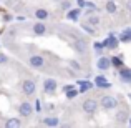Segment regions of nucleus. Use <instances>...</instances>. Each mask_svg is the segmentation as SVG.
<instances>
[{"mask_svg":"<svg viewBox=\"0 0 131 128\" xmlns=\"http://www.w3.org/2000/svg\"><path fill=\"white\" fill-rule=\"evenodd\" d=\"M100 105H101L105 110H115L116 106H118V100H116L113 95H103L101 100H100Z\"/></svg>","mask_w":131,"mask_h":128,"instance_id":"1","label":"nucleus"},{"mask_svg":"<svg viewBox=\"0 0 131 128\" xmlns=\"http://www.w3.org/2000/svg\"><path fill=\"white\" fill-rule=\"evenodd\" d=\"M81 110H83L85 113H88V115H91V113H95L96 110H98V102L93 100V98L85 100V102L81 103Z\"/></svg>","mask_w":131,"mask_h":128,"instance_id":"2","label":"nucleus"},{"mask_svg":"<svg viewBox=\"0 0 131 128\" xmlns=\"http://www.w3.org/2000/svg\"><path fill=\"white\" fill-rule=\"evenodd\" d=\"M22 92L25 93V95H33V93L37 92V85H35V82L32 80V78H27V80H23L22 82Z\"/></svg>","mask_w":131,"mask_h":128,"instance_id":"3","label":"nucleus"},{"mask_svg":"<svg viewBox=\"0 0 131 128\" xmlns=\"http://www.w3.org/2000/svg\"><path fill=\"white\" fill-rule=\"evenodd\" d=\"M73 48L78 52V53H86L88 52V43L85 42L83 38H80V37L75 35L73 37Z\"/></svg>","mask_w":131,"mask_h":128,"instance_id":"4","label":"nucleus"},{"mask_svg":"<svg viewBox=\"0 0 131 128\" xmlns=\"http://www.w3.org/2000/svg\"><path fill=\"white\" fill-rule=\"evenodd\" d=\"M28 65L32 68H43V65H45V58L42 57V55H32V57L28 58Z\"/></svg>","mask_w":131,"mask_h":128,"instance_id":"5","label":"nucleus"},{"mask_svg":"<svg viewBox=\"0 0 131 128\" xmlns=\"http://www.w3.org/2000/svg\"><path fill=\"white\" fill-rule=\"evenodd\" d=\"M43 90L48 95L55 93V90H57V80H55V78H47V80L43 82Z\"/></svg>","mask_w":131,"mask_h":128,"instance_id":"6","label":"nucleus"},{"mask_svg":"<svg viewBox=\"0 0 131 128\" xmlns=\"http://www.w3.org/2000/svg\"><path fill=\"white\" fill-rule=\"evenodd\" d=\"M18 112H20V115H22V116H30V115H32V112H33V108H32V105H30L28 102H22V103H20V106H18Z\"/></svg>","mask_w":131,"mask_h":128,"instance_id":"7","label":"nucleus"},{"mask_svg":"<svg viewBox=\"0 0 131 128\" xmlns=\"http://www.w3.org/2000/svg\"><path fill=\"white\" fill-rule=\"evenodd\" d=\"M32 28H33V33H35V35H45V33H47V25L43 23V20H38L37 23H33Z\"/></svg>","mask_w":131,"mask_h":128,"instance_id":"8","label":"nucleus"},{"mask_svg":"<svg viewBox=\"0 0 131 128\" xmlns=\"http://www.w3.org/2000/svg\"><path fill=\"white\" fill-rule=\"evenodd\" d=\"M96 67L100 68V70H108L110 67H111V58H108V57H101L98 62H96Z\"/></svg>","mask_w":131,"mask_h":128,"instance_id":"9","label":"nucleus"},{"mask_svg":"<svg viewBox=\"0 0 131 128\" xmlns=\"http://www.w3.org/2000/svg\"><path fill=\"white\" fill-rule=\"evenodd\" d=\"M103 47H106V48H116V47H118V38H116L115 35H110L108 38L105 40Z\"/></svg>","mask_w":131,"mask_h":128,"instance_id":"10","label":"nucleus"},{"mask_svg":"<svg viewBox=\"0 0 131 128\" xmlns=\"http://www.w3.org/2000/svg\"><path fill=\"white\" fill-rule=\"evenodd\" d=\"M43 125H47V126H58L60 125V120L57 118V116H45L43 118Z\"/></svg>","mask_w":131,"mask_h":128,"instance_id":"11","label":"nucleus"},{"mask_svg":"<svg viewBox=\"0 0 131 128\" xmlns=\"http://www.w3.org/2000/svg\"><path fill=\"white\" fill-rule=\"evenodd\" d=\"M119 77H121L123 82H126V83H129L131 82V70H128V68H119Z\"/></svg>","mask_w":131,"mask_h":128,"instance_id":"12","label":"nucleus"},{"mask_svg":"<svg viewBox=\"0 0 131 128\" xmlns=\"http://www.w3.org/2000/svg\"><path fill=\"white\" fill-rule=\"evenodd\" d=\"M95 85L100 86V88H110V83L106 82V78L103 77V75H100V77H95Z\"/></svg>","mask_w":131,"mask_h":128,"instance_id":"13","label":"nucleus"},{"mask_svg":"<svg viewBox=\"0 0 131 128\" xmlns=\"http://www.w3.org/2000/svg\"><path fill=\"white\" fill-rule=\"evenodd\" d=\"M22 125V122H20L18 118H7L5 120V126L7 128H17Z\"/></svg>","mask_w":131,"mask_h":128,"instance_id":"14","label":"nucleus"},{"mask_svg":"<svg viewBox=\"0 0 131 128\" xmlns=\"http://www.w3.org/2000/svg\"><path fill=\"white\" fill-rule=\"evenodd\" d=\"M78 17H80V10L78 8H70L67 12V18L68 20H73L75 22V20H78Z\"/></svg>","mask_w":131,"mask_h":128,"instance_id":"15","label":"nucleus"},{"mask_svg":"<svg viewBox=\"0 0 131 128\" xmlns=\"http://www.w3.org/2000/svg\"><path fill=\"white\" fill-rule=\"evenodd\" d=\"M35 17L38 20H47L48 18V10H45V8H37L35 10Z\"/></svg>","mask_w":131,"mask_h":128,"instance_id":"16","label":"nucleus"},{"mask_svg":"<svg viewBox=\"0 0 131 128\" xmlns=\"http://www.w3.org/2000/svg\"><path fill=\"white\" fill-rule=\"evenodd\" d=\"M88 25H91V27L100 25V17L96 15V13H90L88 15Z\"/></svg>","mask_w":131,"mask_h":128,"instance_id":"17","label":"nucleus"},{"mask_svg":"<svg viewBox=\"0 0 131 128\" xmlns=\"http://www.w3.org/2000/svg\"><path fill=\"white\" fill-rule=\"evenodd\" d=\"M106 12L108 13H115L116 12V3L113 2V0H108V2H106Z\"/></svg>","mask_w":131,"mask_h":128,"instance_id":"18","label":"nucleus"},{"mask_svg":"<svg viewBox=\"0 0 131 128\" xmlns=\"http://www.w3.org/2000/svg\"><path fill=\"white\" fill-rule=\"evenodd\" d=\"M111 65H115L116 68H121L123 67V60H121V58H118V57H113L111 58Z\"/></svg>","mask_w":131,"mask_h":128,"instance_id":"19","label":"nucleus"},{"mask_svg":"<svg viewBox=\"0 0 131 128\" xmlns=\"http://www.w3.org/2000/svg\"><path fill=\"white\" fill-rule=\"evenodd\" d=\"M119 38H121L123 42H129V40H131V30H125V32L121 33Z\"/></svg>","mask_w":131,"mask_h":128,"instance_id":"20","label":"nucleus"},{"mask_svg":"<svg viewBox=\"0 0 131 128\" xmlns=\"http://www.w3.org/2000/svg\"><path fill=\"white\" fill-rule=\"evenodd\" d=\"M68 65H70V67L73 68V70H81V65L78 63L77 60H68Z\"/></svg>","mask_w":131,"mask_h":128,"instance_id":"21","label":"nucleus"},{"mask_svg":"<svg viewBox=\"0 0 131 128\" xmlns=\"http://www.w3.org/2000/svg\"><path fill=\"white\" fill-rule=\"evenodd\" d=\"M70 8H71L70 0H61V10H70Z\"/></svg>","mask_w":131,"mask_h":128,"instance_id":"22","label":"nucleus"},{"mask_svg":"<svg viewBox=\"0 0 131 128\" xmlns=\"http://www.w3.org/2000/svg\"><path fill=\"white\" fill-rule=\"evenodd\" d=\"M65 93H67L68 98H73V96H77V95H78V92H77V90H73V88L68 90V92H65Z\"/></svg>","mask_w":131,"mask_h":128,"instance_id":"23","label":"nucleus"},{"mask_svg":"<svg viewBox=\"0 0 131 128\" xmlns=\"http://www.w3.org/2000/svg\"><path fill=\"white\" fill-rule=\"evenodd\" d=\"M0 63H7V57L3 53H0Z\"/></svg>","mask_w":131,"mask_h":128,"instance_id":"24","label":"nucleus"},{"mask_svg":"<svg viewBox=\"0 0 131 128\" xmlns=\"http://www.w3.org/2000/svg\"><path fill=\"white\" fill-rule=\"evenodd\" d=\"M126 8H128V12H131V0H126Z\"/></svg>","mask_w":131,"mask_h":128,"instance_id":"25","label":"nucleus"},{"mask_svg":"<svg viewBox=\"0 0 131 128\" xmlns=\"http://www.w3.org/2000/svg\"><path fill=\"white\" fill-rule=\"evenodd\" d=\"M77 2H78V5H80V7H81V8H83V7H85V5H86V3H85V0H77Z\"/></svg>","mask_w":131,"mask_h":128,"instance_id":"26","label":"nucleus"},{"mask_svg":"<svg viewBox=\"0 0 131 128\" xmlns=\"http://www.w3.org/2000/svg\"><path fill=\"white\" fill-rule=\"evenodd\" d=\"M55 2H60V0H55Z\"/></svg>","mask_w":131,"mask_h":128,"instance_id":"27","label":"nucleus"},{"mask_svg":"<svg viewBox=\"0 0 131 128\" xmlns=\"http://www.w3.org/2000/svg\"><path fill=\"white\" fill-rule=\"evenodd\" d=\"M129 125H131V120H129Z\"/></svg>","mask_w":131,"mask_h":128,"instance_id":"28","label":"nucleus"},{"mask_svg":"<svg viewBox=\"0 0 131 128\" xmlns=\"http://www.w3.org/2000/svg\"><path fill=\"white\" fill-rule=\"evenodd\" d=\"M129 100H131V95H129Z\"/></svg>","mask_w":131,"mask_h":128,"instance_id":"29","label":"nucleus"}]
</instances>
